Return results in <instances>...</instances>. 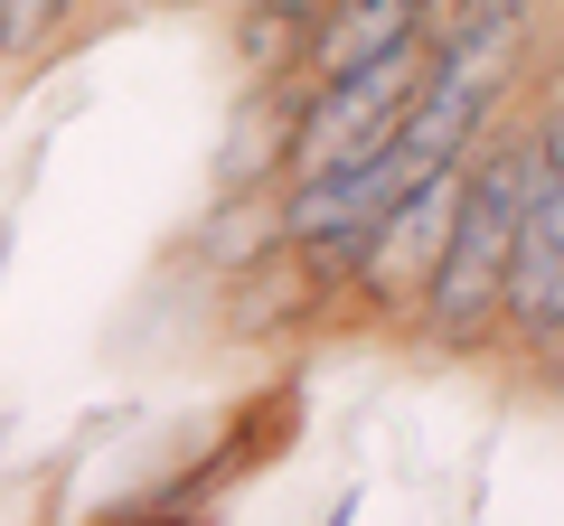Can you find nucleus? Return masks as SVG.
Wrapping results in <instances>:
<instances>
[{
	"label": "nucleus",
	"mask_w": 564,
	"mask_h": 526,
	"mask_svg": "<svg viewBox=\"0 0 564 526\" xmlns=\"http://www.w3.org/2000/svg\"><path fill=\"white\" fill-rule=\"evenodd\" d=\"M527 188H536V142H499L489 161H470L452 254L433 273V292H423V329L443 348H480L489 320H508V263H518Z\"/></svg>",
	"instance_id": "1"
},
{
	"label": "nucleus",
	"mask_w": 564,
	"mask_h": 526,
	"mask_svg": "<svg viewBox=\"0 0 564 526\" xmlns=\"http://www.w3.org/2000/svg\"><path fill=\"white\" fill-rule=\"evenodd\" d=\"M508 329L527 348H564V122L536 142V188H527L518 263H508Z\"/></svg>",
	"instance_id": "2"
},
{
	"label": "nucleus",
	"mask_w": 564,
	"mask_h": 526,
	"mask_svg": "<svg viewBox=\"0 0 564 526\" xmlns=\"http://www.w3.org/2000/svg\"><path fill=\"white\" fill-rule=\"evenodd\" d=\"M462 188H470V169H433L423 188H404V198L386 207L377 244H367V263H358V283L377 292L386 310H404V302L423 310V292H433V273H443V254H452V226H462Z\"/></svg>",
	"instance_id": "3"
},
{
	"label": "nucleus",
	"mask_w": 564,
	"mask_h": 526,
	"mask_svg": "<svg viewBox=\"0 0 564 526\" xmlns=\"http://www.w3.org/2000/svg\"><path fill=\"white\" fill-rule=\"evenodd\" d=\"M404 39H433L423 29V0H329L321 10V39H311V76H358V66L395 57Z\"/></svg>",
	"instance_id": "4"
},
{
	"label": "nucleus",
	"mask_w": 564,
	"mask_h": 526,
	"mask_svg": "<svg viewBox=\"0 0 564 526\" xmlns=\"http://www.w3.org/2000/svg\"><path fill=\"white\" fill-rule=\"evenodd\" d=\"M321 292H329V283L311 273L302 254H292V244H282V254L245 263L236 283H226V329H236V339H254V329H292L311 302H321Z\"/></svg>",
	"instance_id": "5"
},
{
	"label": "nucleus",
	"mask_w": 564,
	"mask_h": 526,
	"mask_svg": "<svg viewBox=\"0 0 564 526\" xmlns=\"http://www.w3.org/2000/svg\"><path fill=\"white\" fill-rule=\"evenodd\" d=\"M302 113H311L302 95H273V76H263V95L236 113V142L217 151V188L226 198H236V188H263V169L302 151Z\"/></svg>",
	"instance_id": "6"
},
{
	"label": "nucleus",
	"mask_w": 564,
	"mask_h": 526,
	"mask_svg": "<svg viewBox=\"0 0 564 526\" xmlns=\"http://www.w3.org/2000/svg\"><path fill=\"white\" fill-rule=\"evenodd\" d=\"M321 10L329 0H254L236 20V57L254 66V76H292V66H311V39H321Z\"/></svg>",
	"instance_id": "7"
},
{
	"label": "nucleus",
	"mask_w": 564,
	"mask_h": 526,
	"mask_svg": "<svg viewBox=\"0 0 564 526\" xmlns=\"http://www.w3.org/2000/svg\"><path fill=\"white\" fill-rule=\"evenodd\" d=\"M57 20H66V0H0V57H39L47 39H57Z\"/></svg>",
	"instance_id": "8"
},
{
	"label": "nucleus",
	"mask_w": 564,
	"mask_h": 526,
	"mask_svg": "<svg viewBox=\"0 0 564 526\" xmlns=\"http://www.w3.org/2000/svg\"><path fill=\"white\" fill-rule=\"evenodd\" d=\"M462 10H470V0H423V29H433V39H452V29H462Z\"/></svg>",
	"instance_id": "9"
}]
</instances>
